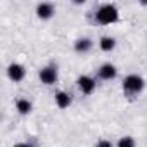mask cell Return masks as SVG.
I'll return each instance as SVG.
<instances>
[{
  "mask_svg": "<svg viewBox=\"0 0 147 147\" xmlns=\"http://www.w3.org/2000/svg\"><path fill=\"white\" fill-rule=\"evenodd\" d=\"M76 85H78V88L83 95H92L97 88V80L88 76V75H82V76H78Z\"/></svg>",
  "mask_w": 147,
  "mask_h": 147,
  "instance_id": "obj_4",
  "label": "cell"
},
{
  "mask_svg": "<svg viewBox=\"0 0 147 147\" xmlns=\"http://www.w3.org/2000/svg\"><path fill=\"white\" fill-rule=\"evenodd\" d=\"M38 78H40V82H42L43 85H54V83L57 82V78H59L57 66L49 64V66L42 67V69H40V73H38Z\"/></svg>",
  "mask_w": 147,
  "mask_h": 147,
  "instance_id": "obj_3",
  "label": "cell"
},
{
  "mask_svg": "<svg viewBox=\"0 0 147 147\" xmlns=\"http://www.w3.org/2000/svg\"><path fill=\"white\" fill-rule=\"evenodd\" d=\"M144 87H145L144 78H142L140 75H135V73H133V75L125 76L123 85H121L123 94H125L126 97H130V99H135L137 95H140V94H142V90H144Z\"/></svg>",
  "mask_w": 147,
  "mask_h": 147,
  "instance_id": "obj_2",
  "label": "cell"
},
{
  "mask_svg": "<svg viewBox=\"0 0 147 147\" xmlns=\"http://www.w3.org/2000/svg\"><path fill=\"white\" fill-rule=\"evenodd\" d=\"M16 109H18V113H19L21 116H26V114L31 113L33 104H31L28 99H18V100H16Z\"/></svg>",
  "mask_w": 147,
  "mask_h": 147,
  "instance_id": "obj_10",
  "label": "cell"
},
{
  "mask_svg": "<svg viewBox=\"0 0 147 147\" xmlns=\"http://www.w3.org/2000/svg\"><path fill=\"white\" fill-rule=\"evenodd\" d=\"M99 47H100L102 52H111V50H114V47H116V40H114L113 36H102V38L99 40Z\"/></svg>",
  "mask_w": 147,
  "mask_h": 147,
  "instance_id": "obj_11",
  "label": "cell"
},
{
  "mask_svg": "<svg viewBox=\"0 0 147 147\" xmlns=\"http://www.w3.org/2000/svg\"><path fill=\"white\" fill-rule=\"evenodd\" d=\"M95 147H114V145H113L111 140H107V138H100V140L95 144Z\"/></svg>",
  "mask_w": 147,
  "mask_h": 147,
  "instance_id": "obj_13",
  "label": "cell"
},
{
  "mask_svg": "<svg viewBox=\"0 0 147 147\" xmlns=\"http://www.w3.org/2000/svg\"><path fill=\"white\" fill-rule=\"evenodd\" d=\"M97 75H99L100 80H104V82H111V80L116 78L118 69H116L114 64H111V62H104V64L97 69Z\"/></svg>",
  "mask_w": 147,
  "mask_h": 147,
  "instance_id": "obj_6",
  "label": "cell"
},
{
  "mask_svg": "<svg viewBox=\"0 0 147 147\" xmlns=\"http://www.w3.org/2000/svg\"><path fill=\"white\" fill-rule=\"evenodd\" d=\"M92 47H94V42L90 40V38H78L76 42H75V52L76 54H88L90 50H92Z\"/></svg>",
  "mask_w": 147,
  "mask_h": 147,
  "instance_id": "obj_8",
  "label": "cell"
},
{
  "mask_svg": "<svg viewBox=\"0 0 147 147\" xmlns=\"http://www.w3.org/2000/svg\"><path fill=\"white\" fill-rule=\"evenodd\" d=\"M54 14H55V7H54V4H50V2H43V4H38V5H36V16H38L40 19L47 21V19H50Z\"/></svg>",
  "mask_w": 147,
  "mask_h": 147,
  "instance_id": "obj_7",
  "label": "cell"
},
{
  "mask_svg": "<svg viewBox=\"0 0 147 147\" xmlns=\"http://www.w3.org/2000/svg\"><path fill=\"white\" fill-rule=\"evenodd\" d=\"M14 147H33L31 144H28V142H19V144H16Z\"/></svg>",
  "mask_w": 147,
  "mask_h": 147,
  "instance_id": "obj_14",
  "label": "cell"
},
{
  "mask_svg": "<svg viewBox=\"0 0 147 147\" xmlns=\"http://www.w3.org/2000/svg\"><path fill=\"white\" fill-rule=\"evenodd\" d=\"M7 76L14 82V83H21L26 78V67L19 62H12L7 67Z\"/></svg>",
  "mask_w": 147,
  "mask_h": 147,
  "instance_id": "obj_5",
  "label": "cell"
},
{
  "mask_svg": "<svg viewBox=\"0 0 147 147\" xmlns=\"http://www.w3.org/2000/svg\"><path fill=\"white\" fill-rule=\"evenodd\" d=\"M71 102H73V99H71V95H69L67 92L59 90V92L55 94V106H57L59 109H66V107H69Z\"/></svg>",
  "mask_w": 147,
  "mask_h": 147,
  "instance_id": "obj_9",
  "label": "cell"
},
{
  "mask_svg": "<svg viewBox=\"0 0 147 147\" xmlns=\"http://www.w3.org/2000/svg\"><path fill=\"white\" fill-rule=\"evenodd\" d=\"M95 21L102 26L107 24H114L119 21V11L114 4H102L97 11H95Z\"/></svg>",
  "mask_w": 147,
  "mask_h": 147,
  "instance_id": "obj_1",
  "label": "cell"
},
{
  "mask_svg": "<svg viewBox=\"0 0 147 147\" xmlns=\"http://www.w3.org/2000/svg\"><path fill=\"white\" fill-rule=\"evenodd\" d=\"M116 147H135V138L126 135V137H121L116 144Z\"/></svg>",
  "mask_w": 147,
  "mask_h": 147,
  "instance_id": "obj_12",
  "label": "cell"
}]
</instances>
